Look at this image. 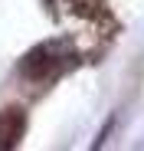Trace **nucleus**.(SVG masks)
Listing matches in <instances>:
<instances>
[{
    "label": "nucleus",
    "mask_w": 144,
    "mask_h": 151,
    "mask_svg": "<svg viewBox=\"0 0 144 151\" xmlns=\"http://www.w3.org/2000/svg\"><path fill=\"white\" fill-rule=\"evenodd\" d=\"M46 7L85 59H98L118 33V20L108 0H46Z\"/></svg>",
    "instance_id": "1"
},
{
    "label": "nucleus",
    "mask_w": 144,
    "mask_h": 151,
    "mask_svg": "<svg viewBox=\"0 0 144 151\" xmlns=\"http://www.w3.org/2000/svg\"><path fill=\"white\" fill-rule=\"evenodd\" d=\"M82 59L85 56H82V49L72 43V36L59 33V36H49V40L36 43L33 49H26L20 66H16V72H20L23 86H30L33 92H43L53 82H59L66 72H72Z\"/></svg>",
    "instance_id": "2"
},
{
    "label": "nucleus",
    "mask_w": 144,
    "mask_h": 151,
    "mask_svg": "<svg viewBox=\"0 0 144 151\" xmlns=\"http://www.w3.org/2000/svg\"><path fill=\"white\" fill-rule=\"evenodd\" d=\"M26 135V109L7 105L0 109V151H13Z\"/></svg>",
    "instance_id": "3"
}]
</instances>
